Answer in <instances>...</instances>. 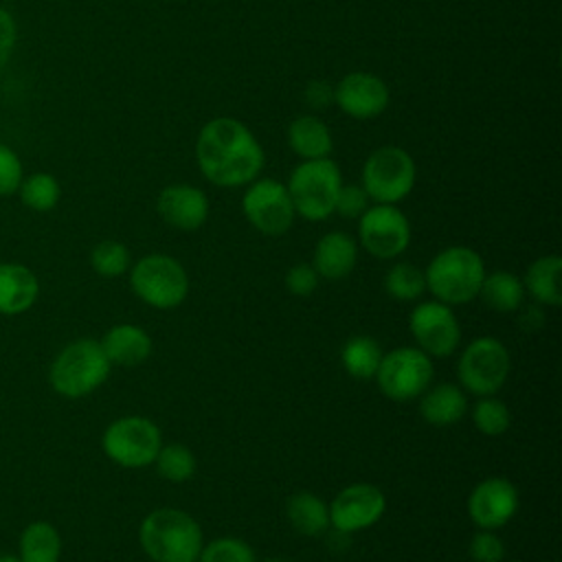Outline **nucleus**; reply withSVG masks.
Masks as SVG:
<instances>
[{
  "label": "nucleus",
  "mask_w": 562,
  "mask_h": 562,
  "mask_svg": "<svg viewBox=\"0 0 562 562\" xmlns=\"http://www.w3.org/2000/svg\"><path fill=\"white\" fill-rule=\"evenodd\" d=\"M195 160L211 184L244 187L257 180L266 156L255 134L241 121L217 116L200 130Z\"/></svg>",
  "instance_id": "obj_1"
},
{
  "label": "nucleus",
  "mask_w": 562,
  "mask_h": 562,
  "mask_svg": "<svg viewBox=\"0 0 562 562\" xmlns=\"http://www.w3.org/2000/svg\"><path fill=\"white\" fill-rule=\"evenodd\" d=\"M138 542L151 562H195L204 538L191 514L176 507H158L143 518Z\"/></svg>",
  "instance_id": "obj_2"
},
{
  "label": "nucleus",
  "mask_w": 562,
  "mask_h": 562,
  "mask_svg": "<svg viewBox=\"0 0 562 562\" xmlns=\"http://www.w3.org/2000/svg\"><path fill=\"white\" fill-rule=\"evenodd\" d=\"M485 277L481 255L468 246H448L426 266V290L446 305H463L479 296Z\"/></svg>",
  "instance_id": "obj_3"
},
{
  "label": "nucleus",
  "mask_w": 562,
  "mask_h": 562,
  "mask_svg": "<svg viewBox=\"0 0 562 562\" xmlns=\"http://www.w3.org/2000/svg\"><path fill=\"white\" fill-rule=\"evenodd\" d=\"M110 360L99 340L79 338L68 342L53 360L48 382L53 391L68 400H79L97 391L110 375Z\"/></svg>",
  "instance_id": "obj_4"
},
{
  "label": "nucleus",
  "mask_w": 562,
  "mask_h": 562,
  "mask_svg": "<svg viewBox=\"0 0 562 562\" xmlns=\"http://www.w3.org/2000/svg\"><path fill=\"white\" fill-rule=\"evenodd\" d=\"M285 187L296 215L307 222H323L334 213L342 176L331 158H314L296 165Z\"/></svg>",
  "instance_id": "obj_5"
},
{
  "label": "nucleus",
  "mask_w": 562,
  "mask_h": 562,
  "mask_svg": "<svg viewBox=\"0 0 562 562\" xmlns=\"http://www.w3.org/2000/svg\"><path fill=\"white\" fill-rule=\"evenodd\" d=\"M130 288L149 307L173 310L189 294V274L171 255L151 252L132 266Z\"/></svg>",
  "instance_id": "obj_6"
},
{
  "label": "nucleus",
  "mask_w": 562,
  "mask_h": 562,
  "mask_svg": "<svg viewBox=\"0 0 562 562\" xmlns=\"http://www.w3.org/2000/svg\"><path fill=\"white\" fill-rule=\"evenodd\" d=\"M512 371L509 349L492 336H479L465 345L457 362V378L472 395H494L503 389Z\"/></svg>",
  "instance_id": "obj_7"
},
{
  "label": "nucleus",
  "mask_w": 562,
  "mask_h": 562,
  "mask_svg": "<svg viewBox=\"0 0 562 562\" xmlns=\"http://www.w3.org/2000/svg\"><path fill=\"white\" fill-rule=\"evenodd\" d=\"M435 364L428 353L419 347H397L382 353L375 371L380 393L393 402L417 400L432 382Z\"/></svg>",
  "instance_id": "obj_8"
},
{
  "label": "nucleus",
  "mask_w": 562,
  "mask_h": 562,
  "mask_svg": "<svg viewBox=\"0 0 562 562\" xmlns=\"http://www.w3.org/2000/svg\"><path fill=\"white\" fill-rule=\"evenodd\" d=\"M162 446L160 428L140 415L114 419L101 437V448L110 461L123 468L151 465Z\"/></svg>",
  "instance_id": "obj_9"
},
{
  "label": "nucleus",
  "mask_w": 562,
  "mask_h": 562,
  "mask_svg": "<svg viewBox=\"0 0 562 562\" xmlns=\"http://www.w3.org/2000/svg\"><path fill=\"white\" fill-rule=\"evenodd\" d=\"M413 187L415 160L402 147H380L362 165V189L375 204H397Z\"/></svg>",
  "instance_id": "obj_10"
},
{
  "label": "nucleus",
  "mask_w": 562,
  "mask_h": 562,
  "mask_svg": "<svg viewBox=\"0 0 562 562\" xmlns=\"http://www.w3.org/2000/svg\"><path fill=\"white\" fill-rule=\"evenodd\" d=\"M241 211L252 228L270 237L288 233L296 217L288 187L272 178L250 182L241 198Z\"/></svg>",
  "instance_id": "obj_11"
},
{
  "label": "nucleus",
  "mask_w": 562,
  "mask_h": 562,
  "mask_svg": "<svg viewBox=\"0 0 562 562\" xmlns=\"http://www.w3.org/2000/svg\"><path fill=\"white\" fill-rule=\"evenodd\" d=\"M360 246L375 259H395L411 244L408 217L395 204H373L358 217Z\"/></svg>",
  "instance_id": "obj_12"
},
{
  "label": "nucleus",
  "mask_w": 562,
  "mask_h": 562,
  "mask_svg": "<svg viewBox=\"0 0 562 562\" xmlns=\"http://www.w3.org/2000/svg\"><path fill=\"white\" fill-rule=\"evenodd\" d=\"M408 329L417 347L430 358L452 356L461 342L459 318L441 301H422L411 310Z\"/></svg>",
  "instance_id": "obj_13"
},
{
  "label": "nucleus",
  "mask_w": 562,
  "mask_h": 562,
  "mask_svg": "<svg viewBox=\"0 0 562 562\" xmlns=\"http://www.w3.org/2000/svg\"><path fill=\"white\" fill-rule=\"evenodd\" d=\"M386 509V496L378 485L351 483L329 503V527L336 533H356L373 527Z\"/></svg>",
  "instance_id": "obj_14"
},
{
  "label": "nucleus",
  "mask_w": 562,
  "mask_h": 562,
  "mask_svg": "<svg viewBox=\"0 0 562 562\" xmlns=\"http://www.w3.org/2000/svg\"><path fill=\"white\" fill-rule=\"evenodd\" d=\"M518 512V490L505 476L479 481L468 496V516L479 529H501Z\"/></svg>",
  "instance_id": "obj_15"
},
{
  "label": "nucleus",
  "mask_w": 562,
  "mask_h": 562,
  "mask_svg": "<svg viewBox=\"0 0 562 562\" xmlns=\"http://www.w3.org/2000/svg\"><path fill=\"white\" fill-rule=\"evenodd\" d=\"M334 101L351 119H375L389 105V88L378 75L356 70L336 83Z\"/></svg>",
  "instance_id": "obj_16"
},
{
  "label": "nucleus",
  "mask_w": 562,
  "mask_h": 562,
  "mask_svg": "<svg viewBox=\"0 0 562 562\" xmlns=\"http://www.w3.org/2000/svg\"><path fill=\"white\" fill-rule=\"evenodd\" d=\"M158 215L178 231H198L209 217V198L193 184H169L158 193Z\"/></svg>",
  "instance_id": "obj_17"
},
{
  "label": "nucleus",
  "mask_w": 562,
  "mask_h": 562,
  "mask_svg": "<svg viewBox=\"0 0 562 562\" xmlns=\"http://www.w3.org/2000/svg\"><path fill=\"white\" fill-rule=\"evenodd\" d=\"M358 261V244L351 235L342 231H331L325 233L314 248L312 266L318 277L338 281L351 274Z\"/></svg>",
  "instance_id": "obj_18"
},
{
  "label": "nucleus",
  "mask_w": 562,
  "mask_h": 562,
  "mask_svg": "<svg viewBox=\"0 0 562 562\" xmlns=\"http://www.w3.org/2000/svg\"><path fill=\"white\" fill-rule=\"evenodd\" d=\"M105 358L114 367H138L151 356V338L138 325H114L99 340Z\"/></svg>",
  "instance_id": "obj_19"
},
{
  "label": "nucleus",
  "mask_w": 562,
  "mask_h": 562,
  "mask_svg": "<svg viewBox=\"0 0 562 562\" xmlns=\"http://www.w3.org/2000/svg\"><path fill=\"white\" fill-rule=\"evenodd\" d=\"M40 294L35 272L22 263H0V314L15 316L33 307Z\"/></svg>",
  "instance_id": "obj_20"
},
{
  "label": "nucleus",
  "mask_w": 562,
  "mask_h": 562,
  "mask_svg": "<svg viewBox=\"0 0 562 562\" xmlns=\"http://www.w3.org/2000/svg\"><path fill=\"white\" fill-rule=\"evenodd\" d=\"M419 413L432 426L457 424L468 413L465 391L452 382L428 386L419 395Z\"/></svg>",
  "instance_id": "obj_21"
},
{
  "label": "nucleus",
  "mask_w": 562,
  "mask_h": 562,
  "mask_svg": "<svg viewBox=\"0 0 562 562\" xmlns=\"http://www.w3.org/2000/svg\"><path fill=\"white\" fill-rule=\"evenodd\" d=\"M560 274H562V259L558 255H542L529 263L522 285L525 294H529L538 305L558 307L562 303L560 290Z\"/></svg>",
  "instance_id": "obj_22"
},
{
  "label": "nucleus",
  "mask_w": 562,
  "mask_h": 562,
  "mask_svg": "<svg viewBox=\"0 0 562 562\" xmlns=\"http://www.w3.org/2000/svg\"><path fill=\"white\" fill-rule=\"evenodd\" d=\"M288 143L292 151L303 158V160H314V158H329L334 149L331 134L327 125L312 114L296 116L290 127H288Z\"/></svg>",
  "instance_id": "obj_23"
},
{
  "label": "nucleus",
  "mask_w": 562,
  "mask_h": 562,
  "mask_svg": "<svg viewBox=\"0 0 562 562\" xmlns=\"http://www.w3.org/2000/svg\"><path fill=\"white\" fill-rule=\"evenodd\" d=\"M285 516L301 536L316 538L329 529V505L314 492H296L285 503Z\"/></svg>",
  "instance_id": "obj_24"
},
{
  "label": "nucleus",
  "mask_w": 562,
  "mask_h": 562,
  "mask_svg": "<svg viewBox=\"0 0 562 562\" xmlns=\"http://www.w3.org/2000/svg\"><path fill=\"white\" fill-rule=\"evenodd\" d=\"M481 301L501 314H509L522 307L525 301V285L522 279L507 270H496V272H485L481 290H479Z\"/></svg>",
  "instance_id": "obj_25"
},
{
  "label": "nucleus",
  "mask_w": 562,
  "mask_h": 562,
  "mask_svg": "<svg viewBox=\"0 0 562 562\" xmlns=\"http://www.w3.org/2000/svg\"><path fill=\"white\" fill-rule=\"evenodd\" d=\"M18 558L22 562H59L61 558V536L46 522L35 520L24 527L18 542Z\"/></svg>",
  "instance_id": "obj_26"
},
{
  "label": "nucleus",
  "mask_w": 562,
  "mask_h": 562,
  "mask_svg": "<svg viewBox=\"0 0 562 562\" xmlns=\"http://www.w3.org/2000/svg\"><path fill=\"white\" fill-rule=\"evenodd\" d=\"M382 360V349L371 336H353L342 345L340 362L356 380H373Z\"/></svg>",
  "instance_id": "obj_27"
},
{
  "label": "nucleus",
  "mask_w": 562,
  "mask_h": 562,
  "mask_svg": "<svg viewBox=\"0 0 562 562\" xmlns=\"http://www.w3.org/2000/svg\"><path fill=\"white\" fill-rule=\"evenodd\" d=\"M18 193H20V200L24 206L46 213L57 206V202L61 198V187L53 173L37 171V173L22 178Z\"/></svg>",
  "instance_id": "obj_28"
},
{
  "label": "nucleus",
  "mask_w": 562,
  "mask_h": 562,
  "mask_svg": "<svg viewBox=\"0 0 562 562\" xmlns=\"http://www.w3.org/2000/svg\"><path fill=\"white\" fill-rule=\"evenodd\" d=\"M384 290L395 301H415L426 292L424 270L417 268L415 263L400 261L386 270Z\"/></svg>",
  "instance_id": "obj_29"
},
{
  "label": "nucleus",
  "mask_w": 562,
  "mask_h": 562,
  "mask_svg": "<svg viewBox=\"0 0 562 562\" xmlns=\"http://www.w3.org/2000/svg\"><path fill=\"white\" fill-rule=\"evenodd\" d=\"M154 465L156 472L171 483H184L195 474V457L184 443H162Z\"/></svg>",
  "instance_id": "obj_30"
},
{
  "label": "nucleus",
  "mask_w": 562,
  "mask_h": 562,
  "mask_svg": "<svg viewBox=\"0 0 562 562\" xmlns=\"http://www.w3.org/2000/svg\"><path fill=\"white\" fill-rule=\"evenodd\" d=\"M472 422L481 435L498 437L509 428L512 415L503 400H498L494 395H483L472 406Z\"/></svg>",
  "instance_id": "obj_31"
},
{
  "label": "nucleus",
  "mask_w": 562,
  "mask_h": 562,
  "mask_svg": "<svg viewBox=\"0 0 562 562\" xmlns=\"http://www.w3.org/2000/svg\"><path fill=\"white\" fill-rule=\"evenodd\" d=\"M90 266L99 277L116 279L130 268V250L116 239H103L92 248Z\"/></svg>",
  "instance_id": "obj_32"
},
{
  "label": "nucleus",
  "mask_w": 562,
  "mask_h": 562,
  "mask_svg": "<svg viewBox=\"0 0 562 562\" xmlns=\"http://www.w3.org/2000/svg\"><path fill=\"white\" fill-rule=\"evenodd\" d=\"M195 562H257L250 544L235 536H222L202 544Z\"/></svg>",
  "instance_id": "obj_33"
},
{
  "label": "nucleus",
  "mask_w": 562,
  "mask_h": 562,
  "mask_svg": "<svg viewBox=\"0 0 562 562\" xmlns=\"http://www.w3.org/2000/svg\"><path fill=\"white\" fill-rule=\"evenodd\" d=\"M468 553L472 562H503L505 544L492 529H481L472 536Z\"/></svg>",
  "instance_id": "obj_34"
},
{
  "label": "nucleus",
  "mask_w": 562,
  "mask_h": 562,
  "mask_svg": "<svg viewBox=\"0 0 562 562\" xmlns=\"http://www.w3.org/2000/svg\"><path fill=\"white\" fill-rule=\"evenodd\" d=\"M22 178H24L22 160L9 145L0 143V195L18 193Z\"/></svg>",
  "instance_id": "obj_35"
},
{
  "label": "nucleus",
  "mask_w": 562,
  "mask_h": 562,
  "mask_svg": "<svg viewBox=\"0 0 562 562\" xmlns=\"http://www.w3.org/2000/svg\"><path fill=\"white\" fill-rule=\"evenodd\" d=\"M369 209V195L362 189V184H342L338 195H336V206L334 211L340 213L342 217L358 220L364 211Z\"/></svg>",
  "instance_id": "obj_36"
},
{
  "label": "nucleus",
  "mask_w": 562,
  "mask_h": 562,
  "mask_svg": "<svg viewBox=\"0 0 562 562\" xmlns=\"http://www.w3.org/2000/svg\"><path fill=\"white\" fill-rule=\"evenodd\" d=\"M318 274L312 263H294L285 272V288L294 296H310L318 285Z\"/></svg>",
  "instance_id": "obj_37"
},
{
  "label": "nucleus",
  "mask_w": 562,
  "mask_h": 562,
  "mask_svg": "<svg viewBox=\"0 0 562 562\" xmlns=\"http://www.w3.org/2000/svg\"><path fill=\"white\" fill-rule=\"evenodd\" d=\"M15 40H18V24H15L13 15L0 7V70L9 61V57L15 48Z\"/></svg>",
  "instance_id": "obj_38"
},
{
  "label": "nucleus",
  "mask_w": 562,
  "mask_h": 562,
  "mask_svg": "<svg viewBox=\"0 0 562 562\" xmlns=\"http://www.w3.org/2000/svg\"><path fill=\"white\" fill-rule=\"evenodd\" d=\"M305 101L312 108H327L334 101V88L327 81H310L305 88Z\"/></svg>",
  "instance_id": "obj_39"
},
{
  "label": "nucleus",
  "mask_w": 562,
  "mask_h": 562,
  "mask_svg": "<svg viewBox=\"0 0 562 562\" xmlns=\"http://www.w3.org/2000/svg\"><path fill=\"white\" fill-rule=\"evenodd\" d=\"M520 325L525 329H538L540 325H544V314H542L540 305H527L520 314Z\"/></svg>",
  "instance_id": "obj_40"
},
{
  "label": "nucleus",
  "mask_w": 562,
  "mask_h": 562,
  "mask_svg": "<svg viewBox=\"0 0 562 562\" xmlns=\"http://www.w3.org/2000/svg\"><path fill=\"white\" fill-rule=\"evenodd\" d=\"M0 562H22L18 555H9V553H2L0 555Z\"/></svg>",
  "instance_id": "obj_41"
},
{
  "label": "nucleus",
  "mask_w": 562,
  "mask_h": 562,
  "mask_svg": "<svg viewBox=\"0 0 562 562\" xmlns=\"http://www.w3.org/2000/svg\"><path fill=\"white\" fill-rule=\"evenodd\" d=\"M263 562H285V560H277V558H270V560H263Z\"/></svg>",
  "instance_id": "obj_42"
},
{
  "label": "nucleus",
  "mask_w": 562,
  "mask_h": 562,
  "mask_svg": "<svg viewBox=\"0 0 562 562\" xmlns=\"http://www.w3.org/2000/svg\"><path fill=\"white\" fill-rule=\"evenodd\" d=\"M509 562H522V560H509Z\"/></svg>",
  "instance_id": "obj_43"
}]
</instances>
